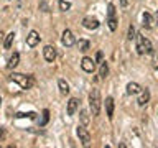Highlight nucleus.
Listing matches in <instances>:
<instances>
[{
    "mask_svg": "<svg viewBox=\"0 0 158 148\" xmlns=\"http://www.w3.org/2000/svg\"><path fill=\"white\" fill-rule=\"evenodd\" d=\"M48 118H49V112L48 110H43V122H41V125H46Z\"/></svg>",
    "mask_w": 158,
    "mask_h": 148,
    "instance_id": "25",
    "label": "nucleus"
},
{
    "mask_svg": "<svg viewBox=\"0 0 158 148\" xmlns=\"http://www.w3.org/2000/svg\"><path fill=\"white\" fill-rule=\"evenodd\" d=\"M140 91H142V87H140V84H137V82H128L127 89H125V92L128 96H137Z\"/></svg>",
    "mask_w": 158,
    "mask_h": 148,
    "instance_id": "15",
    "label": "nucleus"
},
{
    "mask_svg": "<svg viewBox=\"0 0 158 148\" xmlns=\"http://www.w3.org/2000/svg\"><path fill=\"white\" fill-rule=\"evenodd\" d=\"M137 36V33H135V28H133V25H130V27H128V39H133Z\"/></svg>",
    "mask_w": 158,
    "mask_h": 148,
    "instance_id": "23",
    "label": "nucleus"
},
{
    "mask_svg": "<svg viewBox=\"0 0 158 148\" xmlns=\"http://www.w3.org/2000/svg\"><path fill=\"white\" fill-rule=\"evenodd\" d=\"M153 66H155V68H156V69H158V56H156V58H155V64H153Z\"/></svg>",
    "mask_w": 158,
    "mask_h": 148,
    "instance_id": "30",
    "label": "nucleus"
},
{
    "mask_svg": "<svg viewBox=\"0 0 158 148\" xmlns=\"http://www.w3.org/2000/svg\"><path fill=\"white\" fill-rule=\"evenodd\" d=\"M135 39H137V51H138V54H152L153 53V44H152V41L147 36L137 35Z\"/></svg>",
    "mask_w": 158,
    "mask_h": 148,
    "instance_id": "3",
    "label": "nucleus"
},
{
    "mask_svg": "<svg viewBox=\"0 0 158 148\" xmlns=\"http://www.w3.org/2000/svg\"><path fill=\"white\" fill-rule=\"evenodd\" d=\"M2 39H3V33H0V41H2Z\"/></svg>",
    "mask_w": 158,
    "mask_h": 148,
    "instance_id": "31",
    "label": "nucleus"
},
{
    "mask_svg": "<svg viewBox=\"0 0 158 148\" xmlns=\"http://www.w3.org/2000/svg\"><path fill=\"white\" fill-rule=\"evenodd\" d=\"M58 3H59V10H61V12H68V10L71 8V3L66 2V0H58Z\"/></svg>",
    "mask_w": 158,
    "mask_h": 148,
    "instance_id": "22",
    "label": "nucleus"
},
{
    "mask_svg": "<svg viewBox=\"0 0 158 148\" xmlns=\"http://www.w3.org/2000/svg\"><path fill=\"white\" fill-rule=\"evenodd\" d=\"M40 39H41L40 33L35 31V30H31V31L28 33V36H27V44H28L30 48H35V46H36V44L40 43Z\"/></svg>",
    "mask_w": 158,
    "mask_h": 148,
    "instance_id": "11",
    "label": "nucleus"
},
{
    "mask_svg": "<svg viewBox=\"0 0 158 148\" xmlns=\"http://www.w3.org/2000/svg\"><path fill=\"white\" fill-rule=\"evenodd\" d=\"M77 43V48H79V51L81 53H86L87 49H89V41L87 39H84V38H81L79 41H76Z\"/></svg>",
    "mask_w": 158,
    "mask_h": 148,
    "instance_id": "20",
    "label": "nucleus"
},
{
    "mask_svg": "<svg viewBox=\"0 0 158 148\" xmlns=\"http://www.w3.org/2000/svg\"><path fill=\"white\" fill-rule=\"evenodd\" d=\"M96 59H97V63H99V64H101V63L104 61V56H102V51H97V58H96Z\"/></svg>",
    "mask_w": 158,
    "mask_h": 148,
    "instance_id": "26",
    "label": "nucleus"
},
{
    "mask_svg": "<svg viewBox=\"0 0 158 148\" xmlns=\"http://www.w3.org/2000/svg\"><path fill=\"white\" fill-rule=\"evenodd\" d=\"M0 105H2V96H0Z\"/></svg>",
    "mask_w": 158,
    "mask_h": 148,
    "instance_id": "32",
    "label": "nucleus"
},
{
    "mask_svg": "<svg viewBox=\"0 0 158 148\" xmlns=\"http://www.w3.org/2000/svg\"><path fill=\"white\" fill-rule=\"evenodd\" d=\"M155 25H158V10H156V13H155Z\"/></svg>",
    "mask_w": 158,
    "mask_h": 148,
    "instance_id": "29",
    "label": "nucleus"
},
{
    "mask_svg": "<svg viewBox=\"0 0 158 148\" xmlns=\"http://www.w3.org/2000/svg\"><path fill=\"white\" fill-rule=\"evenodd\" d=\"M127 3H128V0H120V5H123V7H125Z\"/></svg>",
    "mask_w": 158,
    "mask_h": 148,
    "instance_id": "28",
    "label": "nucleus"
},
{
    "mask_svg": "<svg viewBox=\"0 0 158 148\" xmlns=\"http://www.w3.org/2000/svg\"><path fill=\"white\" fill-rule=\"evenodd\" d=\"M61 43L64 44V46H73V44H76V38H74V35H73V31L71 30H64L63 31V36H61Z\"/></svg>",
    "mask_w": 158,
    "mask_h": 148,
    "instance_id": "6",
    "label": "nucleus"
},
{
    "mask_svg": "<svg viewBox=\"0 0 158 148\" xmlns=\"http://www.w3.org/2000/svg\"><path fill=\"white\" fill-rule=\"evenodd\" d=\"M99 20L94 18V17H84L82 18V27L86 30H97L99 28Z\"/></svg>",
    "mask_w": 158,
    "mask_h": 148,
    "instance_id": "10",
    "label": "nucleus"
},
{
    "mask_svg": "<svg viewBox=\"0 0 158 148\" xmlns=\"http://www.w3.org/2000/svg\"><path fill=\"white\" fill-rule=\"evenodd\" d=\"M18 63H20V54L18 53H13L12 56H10V59H8V68L10 69H15L18 66Z\"/></svg>",
    "mask_w": 158,
    "mask_h": 148,
    "instance_id": "18",
    "label": "nucleus"
},
{
    "mask_svg": "<svg viewBox=\"0 0 158 148\" xmlns=\"http://www.w3.org/2000/svg\"><path fill=\"white\" fill-rule=\"evenodd\" d=\"M142 22H143V27H145L147 30H150V28H153V25H155V17H153L152 13H148V12H143Z\"/></svg>",
    "mask_w": 158,
    "mask_h": 148,
    "instance_id": "12",
    "label": "nucleus"
},
{
    "mask_svg": "<svg viewBox=\"0 0 158 148\" xmlns=\"http://www.w3.org/2000/svg\"><path fill=\"white\" fill-rule=\"evenodd\" d=\"M81 68H82V71H86V72H94L96 71V61L89 56H84L82 61H81Z\"/></svg>",
    "mask_w": 158,
    "mask_h": 148,
    "instance_id": "7",
    "label": "nucleus"
},
{
    "mask_svg": "<svg viewBox=\"0 0 158 148\" xmlns=\"http://www.w3.org/2000/svg\"><path fill=\"white\" fill-rule=\"evenodd\" d=\"M13 41H15V33L12 31V33H8L7 36H5V41H3V46H5V49H10V48H12Z\"/></svg>",
    "mask_w": 158,
    "mask_h": 148,
    "instance_id": "19",
    "label": "nucleus"
},
{
    "mask_svg": "<svg viewBox=\"0 0 158 148\" xmlns=\"http://www.w3.org/2000/svg\"><path fill=\"white\" fill-rule=\"evenodd\" d=\"M5 137V128H0V140Z\"/></svg>",
    "mask_w": 158,
    "mask_h": 148,
    "instance_id": "27",
    "label": "nucleus"
},
{
    "mask_svg": "<svg viewBox=\"0 0 158 148\" xmlns=\"http://www.w3.org/2000/svg\"><path fill=\"white\" fill-rule=\"evenodd\" d=\"M10 79L13 82H17L22 89H31L35 86V77L33 76H27V74H20V72H12Z\"/></svg>",
    "mask_w": 158,
    "mask_h": 148,
    "instance_id": "2",
    "label": "nucleus"
},
{
    "mask_svg": "<svg viewBox=\"0 0 158 148\" xmlns=\"http://www.w3.org/2000/svg\"><path fill=\"white\" fill-rule=\"evenodd\" d=\"M117 23H118V20H117L115 7H114V3H109V7H107V27H109V30H110V31H115Z\"/></svg>",
    "mask_w": 158,
    "mask_h": 148,
    "instance_id": "4",
    "label": "nucleus"
},
{
    "mask_svg": "<svg viewBox=\"0 0 158 148\" xmlns=\"http://www.w3.org/2000/svg\"><path fill=\"white\" fill-rule=\"evenodd\" d=\"M79 120H81V125L87 127L89 125V113L86 110H81V113H79Z\"/></svg>",
    "mask_w": 158,
    "mask_h": 148,
    "instance_id": "21",
    "label": "nucleus"
},
{
    "mask_svg": "<svg viewBox=\"0 0 158 148\" xmlns=\"http://www.w3.org/2000/svg\"><path fill=\"white\" fill-rule=\"evenodd\" d=\"M43 56L48 63H53L54 59H56V48L51 46V44H46V46L43 48Z\"/></svg>",
    "mask_w": 158,
    "mask_h": 148,
    "instance_id": "9",
    "label": "nucleus"
},
{
    "mask_svg": "<svg viewBox=\"0 0 158 148\" xmlns=\"http://www.w3.org/2000/svg\"><path fill=\"white\" fill-rule=\"evenodd\" d=\"M137 96H138V99H137V104H138L140 107H145L147 104L150 102V91H148L147 87H145V89H142V91L138 92Z\"/></svg>",
    "mask_w": 158,
    "mask_h": 148,
    "instance_id": "8",
    "label": "nucleus"
},
{
    "mask_svg": "<svg viewBox=\"0 0 158 148\" xmlns=\"http://www.w3.org/2000/svg\"><path fill=\"white\" fill-rule=\"evenodd\" d=\"M58 87H59V92H61L63 96H68L69 94V84L64 81V79H59L58 81Z\"/></svg>",
    "mask_w": 158,
    "mask_h": 148,
    "instance_id": "17",
    "label": "nucleus"
},
{
    "mask_svg": "<svg viewBox=\"0 0 158 148\" xmlns=\"http://www.w3.org/2000/svg\"><path fill=\"white\" fill-rule=\"evenodd\" d=\"M114 109H115V104H114L112 97H106V112H107V118L112 120L114 118Z\"/></svg>",
    "mask_w": 158,
    "mask_h": 148,
    "instance_id": "14",
    "label": "nucleus"
},
{
    "mask_svg": "<svg viewBox=\"0 0 158 148\" xmlns=\"http://www.w3.org/2000/svg\"><path fill=\"white\" fill-rule=\"evenodd\" d=\"M17 117H28V118H35V117H36V113H35V112H28V113L20 112V113H17Z\"/></svg>",
    "mask_w": 158,
    "mask_h": 148,
    "instance_id": "24",
    "label": "nucleus"
},
{
    "mask_svg": "<svg viewBox=\"0 0 158 148\" xmlns=\"http://www.w3.org/2000/svg\"><path fill=\"white\" fill-rule=\"evenodd\" d=\"M76 133H77L79 142H81L84 146H87L89 143H91V133H89V130H87V128L84 127V125H79L77 130H76Z\"/></svg>",
    "mask_w": 158,
    "mask_h": 148,
    "instance_id": "5",
    "label": "nucleus"
},
{
    "mask_svg": "<svg viewBox=\"0 0 158 148\" xmlns=\"http://www.w3.org/2000/svg\"><path fill=\"white\" fill-rule=\"evenodd\" d=\"M77 109H79V101H77V99L76 97L69 99V101H68V107H66L68 115H74V113L77 112Z\"/></svg>",
    "mask_w": 158,
    "mask_h": 148,
    "instance_id": "13",
    "label": "nucleus"
},
{
    "mask_svg": "<svg viewBox=\"0 0 158 148\" xmlns=\"http://www.w3.org/2000/svg\"><path fill=\"white\" fill-rule=\"evenodd\" d=\"M99 76H101V79H106L109 76V64H107V61L101 63V66H99Z\"/></svg>",
    "mask_w": 158,
    "mask_h": 148,
    "instance_id": "16",
    "label": "nucleus"
},
{
    "mask_svg": "<svg viewBox=\"0 0 158 148\" xmlns=\"http://www.w3.org/2000/svg\"><path fill=\"white\" fill-rule=\"evenodd\" d=\"M101 105H102V99H101V92L99 89H92L89 94V109H91L92 117H97L101 112Z\"/></svg>",
    "mask_w": 158,
    "mask_h": 148,
    "instance_id": "1",
    "label": "nucleus"
}]
</instances>
